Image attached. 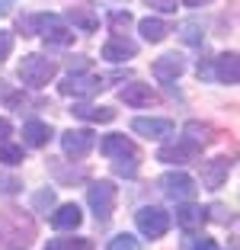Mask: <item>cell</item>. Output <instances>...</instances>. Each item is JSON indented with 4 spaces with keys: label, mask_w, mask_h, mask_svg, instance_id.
Masks as SVG:
<instances>
[{
    "label": "cell",
    "mask_w": 240,
    "mask_h": 250,
    "mask_svg": "<svg viewBox=\"0 0 240 250\" xmlns=\"http://www.w3.org/2000/svg\"><path fill=\"white\" fill-rule=\"evenodd\" d=\"M199 151L202 147H196L192 141H173V145H163L157 151V161H163V164H189V161H196L199 157Z\"/></svg>",
    "instance_id": "8fae6325"
},
{
    "label": "cell",
    "mask_w": 240,
    "mask_h": 250,
    "mask_svg": "<svg viewBox=\"0 0 240 250\" xmlns=\"http://www.w3.org/2000/svg\"><path fill=\"white\" fill-rule=\"evenodd\" d=\"M51 125L48 122H39V119H32V122H26L22 125V141H26V145L29 147H45L51 141Z\"/></svg>",
    "instance_id": "ac0fdd59"
},
{
    "label": "cell",
    "mask_w": 240,
    "mask_h": 250,
    "mask_svg": "<svg viewBox=\"0 0 240 250\" xmlns=\"http://www.w3.org/2000/svg\"><path fill=\"white\" fill-rule=\"evenodd\" d=\"M147 7L160 10V13H173V10H176V0H147Z\"/></svg>",
    "instance_id": "e575fe53"
},
{
    "label": "cell",
    "mask_w": 240,
    "mask_h": 250,
    "mask_svg": "<svg viewBox=\"0 0 240 250\" xmlns=\"http://www.w3.org/2000/svg\"><path fill=\"white\" fill-rule=\"evenodd\" d=\"M71 20L77 22L80 29H87V32H93L96 26H100V20H96V16H90V13H71Z\"/></svg>",
    "instance_id": "d6a6232c"
},
{
    "label": "cell",
    "mask_w": 240,
    "mask_h": 250,
    "mask_svg": "<svg viewBox=\"0 0 240 250\" xmlns=\"http://www.w3.org/2000/svg\"><path fill=\"white\" fill-rule=\"evenodd\" d=\"M135 225H138V231L144 237L157 241V237H163L170 231L173 218H170V212H163L160 206H144V208H138V212H135Z\"/></svg>",
    "instance_id": "5b68a950"
},
{
    "label": "cell",
    "mask_w": 240,
    "mask_h": 250,
    "mask_svg": "<svg viewBox=\"0 0 240 250\" xmlns=\"http://www.w3.org/2000/svg\"><path fill=\"white\" fill-rule=\"evenodd\" d=\"M135 55H138V45L125 36H112L102 45V58L106 61H125V58H135Z\"/></svg>",
    "instance_id": "e0dca14e"
},
{
    "label": "cell",
    "mask_w": 240,
    "mask_h": 250,
    "mask_svg": "<svg viewBox=\"0 0 240 250\" xmlns=\"http://www.w3.org/2000/svg\"><path fill=\"white\" fill-rule=\"evenodd\" d=\"M10 135H13V125H10V119H0V141H7Z\"/></svg>",
    "instance_id": "d590c367"
},
{
    "label": "cell",
    "mask_w": 240,
    "mask_h": 250,
    "mask_svg": "<svg viewBox=\"0 0 240 250\" xmlns=\"http://www.w3.org/2000/svg\"><path fill=\"white\" fill-rule=\"evenodd\" d=\"M180 36H182L186 45H202L205 42V29H202V22H199V20H186L180 26Z\"/></svg>",
    "instance_id": "d4e9b609"
},
{
    "label": "cell",
    "mask_w": 240,
    "mask_h": 250,
    "mask_svg": "<svg viewBox=\"0 0 240 250\" xmlns=\"http://www.w3.org/2000/svg\"><path fill=\"white\" fill-rule=\"evenodd\" d=\"M55 74H58V61L45 58V55H26V58L20 61V81L32 90H39L48 81H55Z\"/></svg>",
    "instance_id": "3957f363"
},
{
    "label": "cell",
    "mask_w": 240,
    "mask_h": 250,
    "mask_svg": "<svg viewBox=\"0 0 240 250\" xmlns=\"http://www.w3.org/2000/svg\"><path fill=\"white\" fill-rule=\"evenodd\" d=\"M71 112L77 119H83V122H112V119H116V109H112V106H93V103H77Z\"/></svg>",
    "instance_id": "44dd1931"
},
{
    "label": "cell",
    "mask_w": 240,
    "mask_h": 250,
    "mask_svg": "<svg viewBox=\"0 0 240 250\" xmlns=\"http://www.w3.org/2000/svg\"><path fill=\"white\" fill-rule=\"evenodd\" d=\"M3 13H10V3H7V0H0V16H3Z\"/></svg>",
    "instance_id": "74e56055"
},
{
    "label": "cell",
    "mask_w": 240,
    "mask_h": 250,
    "mask_svg": "<svg viewBox=\"0 0 240 250\" xmlns=\"http://www.w3.org/2000/svg\"><path fill=\"white\" fill-rule=\"evenodd\" d=\"M22 189V180L20 177H10V173H0V192L3 196H16Z\"/></svg>",
    "instance_id": "f546056e"
},
{
    "label": "cell",
    "mask_w": 240,
    "mask_h": 250,
    "mask_svg": "<svg viewBox=\"0 0 240 250\" xmlns=\"http://www.w3.org/2000/svg\"><path fill=\"white\" fill-rule=\"evenodd\" d=\"M22 161H26V151H22V145L0 141V164H7V167H20Z\"/></svg>",
    "instance_id": "cb8c5ba5"
},
{
    "label": "cell",
    "mask_w": 240,
    "mask_h": 250,
    "mask_svg": "<svg viewBox=\"0 0 240 250\" xmlns=\"http://www.w3.org/2000/svg\"><path fill=\"white\" fill-rule=\"evenodd\" d=\"M151 71H154V77H157L160 83H173L176 77H182V71H186V58L176 55V52H167L151 64Z\"/></svg>",
    "instance_id": "30bf717a"
},
{
    "label": "cell",
    "mask_w": 240,
    "mask_h": 250,
    "mask_svg": "<svg viewBox=\"0 0 240 250\" xmlns=\"http://www.w3.org/2000/svg\"><path fill=\"white\" fill-rule=\"evenodd\" d=\"M45 250H93L90 237H55L45 244Z\"/></svg>",
    "instance_id": "603a6c76"
},
{
    "label": "cell",
    "mask_w": 240,
    "mask_h": 250,
    "mask_svg": "<svg viewBox=\"0 0 240 250\" xmlns=\"http://www.w3.org/2000/svg\"><path fill=\"white\" fill-rule=\"evenodd\" d=\"M205 212H211V218L221 221V225H227V221H231V212H227L224 206H211V208H205Z\"/></svg>",
    "instance_id": "836d02e7"
},
{
    "label": "cell",
    "mask_w": 240,
    "mask_h": 250,
    "mask_svg": "<svg viewBox=\"0 0 240 250\" xmlns=\"http://www.w3.org/2000/svg\"><path fill=\"white\" fill-rule=\"evenodd\" d=\"M32 206H36L39 212L51 208V206H55V192H51V189H42V192H36V199H32Z\"/></svg>",
    "instance_id": "1f68e13d"
},
{
    "label": "cell",
    "mask_w": 240,
    "mask_h": 250,
    "mask_svg": "<svg viewBox=\"0 0 240 250\" xmlns=\"http://www.w3.org/2000/svg\"><path fill=\"white\" fill-rule=\"evenodd\" d=\"M211 74H215V81L227 83V87H234V83L240 81V61H237V52H224L215 58V67H211Z\"/></svg>",
    "instance_id": "4fadbf2b"
},
{
    "label": "cell",
    "mask_w": 240,
    "mask_h": 250,
    "mask_svg": "<svg viewBox=\"0 0 240 250\" xmlns=\"http://www.w3.org/2000/svg\"><path fill=\"white\" fill-rule=\"evenodd\" d=\"M205 221H208V212H205L202 206H192L189 199H186L182 206H176V225H180L182 231H196V228H202Z\"/></svg>",
    "instance_id": "9a60e30c"
},
{
    "label": "cell",
    "mask_w": 240,
    "mask_h": 250,
    "mask_svg": "<svg viewBox=\"0 0 240 250\" xmlns=\"http://www.w3.org/2000/svg\"><path fill=\"white\" fill-rule=\"evenodd\" d=\"M186 141H192L196 147H205V145H211V141L218 138V132H215V125H208V122H199V119H192V122H186Z\"/></svg>",
    "instance_id": "ffe728a7"
},
{
    "label": "cell",
    "mask_w": 240,
    "mask_h": 250,
    "mask_svg": "<svg viewBox=\"0 0 240 250\" xmlns=\"http://www.w3.org/2000/svg\"><path fill=\"white\" fill-rule=\"evenodd\" d=\"M234 170V161L231 157H211V161H202V186L205 189H221V186L227 183V177H231Z\"/></svg>",
    "instance_id": "9c48e42d"
},
{
    "label": "cell",
    "mask_w": 240,
    "mask_h": 250,
    "mask_svg": "<svg viewBox=\"0 0 240 250\" xmlns=\"http://www.w3.org/2000/svg\"><path fill=\"white\" fill-rule=\"evenodd\" d=\"M208 3H211V0H182V7H192V10H196V7H208Z\"/></svg>",
    "instance_id": "8d00e7d4"
},
{
    "label": "cell",
    "mask_w": 240,
    "mask_h": 250,
    "mask_svg": "<svg viewBox=\"0 0 240 250\" xmlns=\"http://www.w3.org/2000/svg\"><path fill=\"white\" fill-rule=\"evenodd\" d=\"M157 183H160V189L167 192L170 199H176V202H186V199L196 196V180H192L189 173H180V170H173V173H163Z\"/></svg>",
    "instance_id": "52a82bcc"
},
{
    "label": "cell",
    "mask_w": 240,
    "mask_h": 250,
    "mask_svg": "<svg viewBox=\"0 0 240 250\" xmlns=\"http://www.w3.org/2000/svg\"><path fill=\"white\" fill-rule=\"evenodd\" d=\"M119 100H122L125 106H131V109H141V106L157 103V93H154L147 83H125V87L119 90Z\"/></svg>",
    "instance_id": "7c38bea8"
},
{
    "label": "cell",
    "mask_w": 240,
    "mask_h": 250,
    "mask_svg": "<svg viewBox=\"0 0 240 250\" xmlns=\"http://www.w3.org/2000/svg\"><path fill=\"white\" fill-rule=\"evenodd\" d=\"M22 36H45V42L51 45H71L74 42V32L67 29L64 22L58 20V16H51V13H42V16H26L22 20Z\"/></svg>",
    "instance_id": "7a4b0ae2"
},
{
    "label": "cell",
    "mask_w": 240,
    "mask_h": 250,
    "mask_svg": "<svg viewBox=\"0 0 240 250\" xmlns=\"http://www.w3.org/2000/svg\"><path fill=\"white\" fill-rule=\"evenodd\" d=\"M100 151L106 157H138V147H135V141L125 138V135H106V138L100 141Z\"/></svg>",
    "instance_id": "5bb4252c"
},
{
    "label": "cell",
    "mask_w": 240,
    "mask_h": 250,
    "mask_svg": "<svg viewBox=\"0 0 240 250\" xmlns=\"http://www.w3.org/2000/svg\"><path fill=\"white\" fill-rule=\"evenodd\" d=\"M13 42H16L13 32H10V29H0V64L10 58V52H13Z\"/></svg>",
    "instance_id": "4dcf8cb0"
},
{
    "label": "cell",
    "mask_w": 240,
    "mask_h": 250,
    "mask_svg": "<svg viewBox=\"0 0 240 250\" xmlns=\"http://www.w3.org/2000/svg\"><path fill=\"white\" fill-rule=\"evenodd\" d=\"M138 32H141L144 42H163L170 29H167V22L157 20V16H144V20L138 22Z\"/></svg>",
    "instance_id": "7402d4cb"
},
{
    "label": "cell",
    "mask_w": 240,
    "mask_h": 250,
    "mask_svg": "<svg viewBox=\"0 0 240 250\" xmlns=\"http://www.w3.org/2000/svg\"><path fill=\"white\" fill-rule=\"evenodd\" d=\"M131 128L138 135H144V138H154V141L173 135V122H170V119H135Z\"/></svg>",
    "instance_id": "2e32d148"
},
{
    "label": "cell",
    "mask_w": 240,
    "mask_h": 250,
    "mask_svg": "<svg viewBox=\"0 0 240 250\" xmlns=\"http://www.w3.org/2000/svg\"><path fill=\"white\" fill-rule=\"evenodd\" d=\"M109 26H112V32L128 29V26H131V13H128V10H112V13H109Z\"/></svg>",
    "instance_id": "4316f807"
},
{
    "label": "cell",
    "mask_w": 240,
    "mask_h": 250,
    "mask_svg": "<svg viewBox=\"0 0 240 250\" xmlns=\"http://www.w3.org/2000/svg\"><path fill=\"white\" fill-rule=\"evenodd\" d=\"M36 237V221L20 208L0 212V250H29Z\"/></svg>",
    "instance_id": "6da1fadb"
},
{
    "label": "cell",
    "mask_w": 240,
    "mask_h": 250,
    "mask_svg": "<svg viewBox=\"0 0 240 250\" xmlns=\"http://www.w3.org/2000/svg\"><path fill=\"white\" fill-rule=\"evenodd\" d=\"M106 87L102 83V77H96V74H67L64 81L58 83L61 96H74V100H90V96H96L100 90Z\"/></svg>",
    "instance_id": "8992f818"
},
{
    "label": "cell",
    "mask_w": 240,
    "mask_h": 250,
    "mask_svg": "<svg viewBox=\"0 0 240 250\" xmlns=\"http://www.w3.org/2000/svg\"><path fill=\"white\" fill-rule=\"evenodd\" d=\"M106 250H141V244H138V237H131V234H119L109 241Z\"/></svg>",
    "instance_id": "484cf974"
},
{
    "label": "cell",
    "mask_w": 240,
    "mask_h": 250,
    "mask_svg": "<svg viewBox=\"0 0 240 250\" xmlns=\"http://www.w3.org/2000/svg\"><path fill=\"white\" fill-rule=\"evenodd\" d=\"M112 170H116L119 177H135L138 173V157H128V164H125V157H116Z\"/></svg>",
    "instance_id": "83f0119b"
},
{
    "label": "cell",
    "mask_w": 240,
    "mask_h": 250,
    "mask_svg": "<svg viewBox=\"0 0 240 250\" xmlns=\"http://www.w3.org/2000/svg\"><path fill=\"white\" fill-rule=\"evenodd\" d=\"M182 250H221L211 237H186L182 241Z\"/></svg>",
    "instance_id": "f1b7e54d"
},
{
    "label": "cell",
    "mask_w": 240,
    "mask_h": 250,
    "mask_svg": "<svg viewBox=\"0 0 240 250\" xmlns=\"http://www.w3.org/2000/svg\"><path fill=\"white\" fill-rule=\"evenodd\" d=\"M116 199H119V189H116L112 180H96V183H90L87 202H90V208H93V215H96L100 225H106V221L112 218V212H116Z\"/></svg>",
    "instance_id": "277c9868"
},
{
    "label": "cell",
    "mask_w": 240,
    "mask_h": 250,
    "mask_svg": "<svg viewBox=\"0 0 240 250\" xmlns=\"http://www.w3.org/2000/svg\"><path fill=\"white\" fill-rule=\"evenodd\" d=\"M96 138L90 128H67L64 135H61V147H64V154L74 157V161H80V157H87L90 151H93Z\"/></svg>",
    "instance_id": "ba28073f"
},
{
    "label": "cell",
    "mask_w": 240,
    "mask_h": 250,
    "mask_svg": "<svg viewBox=\"0 0 240 250\" xmlns=\"http://www.w3.org/2000/svg\"><path fill=\"white\" fill-rule=\"evenodd\" d=\"M80 221H83V215H80V206H74V202L58 206L55 215H51V225L58 231H74V228H80Z\"/></svg>",
    "instance_id": "d6986e66"
}]
</instances>
